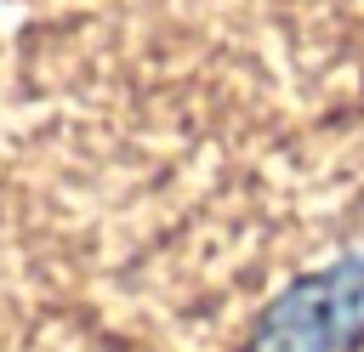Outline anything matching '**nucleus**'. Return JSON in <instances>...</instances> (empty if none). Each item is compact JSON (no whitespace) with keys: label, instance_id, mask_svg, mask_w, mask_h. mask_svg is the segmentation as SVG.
I'll return each mask as SVG.
<instances>
[{"label":"nucleus","instance_id":"obj_1","mask_svg":"<svg viewBox=\"0 0 364 352\" xmlns=\"http://www.w3.org/2000/svg\"><path fill=\"white\" fill-rule=\"evenodd\" d=\"M364 341V250L296 278L256 324V352H353Z\"/></svg>","mask_w":364,"mask_h":352}]
</instances>
